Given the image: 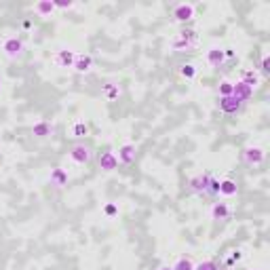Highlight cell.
Segmentation results:
<instances>
[{
  "label": "cell",
  "mask_w": 270,
  "mask_h": 270,
  "mask_svg": "<svg viewBox=\"0 0 270 270\" xmlns=\"http://www.w3.org/2000/svg\"><path fill=\"white\" fill-rule=\"evenodd\" d=\"M196 44H198V34H196V32L194 30H182L177 36L171 38L169 47H171V51H175V53H184V51L194 49Z\"/></svg>",
  "instance_id": "6da1fadb"
},
{
  "label": "cell",
  "mask_w": 270,
  "mask_h": 270,
  "mask_svg": "<svg viewBox=\"0 0 270 270\" xmlns=\"http://www.w3.org/2000/svg\"><path fill=\"white\" fill-rule=\"evenodd\" d=\"M0 51L4 53V57H9V59H17V57L23 55L25 51V44L19 36H13V34H6L0 38Z\"/></svg>",
  "instance_id": "7a4b0ae2"
},
{
  "label": "cell",
  "mask_w": 270,
  "mask_h": 270,
  "mask_svg": "<svg viewBox=\"0 0 270 270\" xmlns=\"http://www.w3.org/2000/svg\"><path fill=\"white\" fill-rule=\"evenodd\" d=\"M211 173H196V175L190 177L188 182V190L194 192V194H207V188H209V182H211Z\"/></svg>",
  "instance_id": "3957f363"
},
{
  "label": "cell",
  "mask_w": 270,
  "mask_h": 270,
  "mask_svg": "<svg viewBox=\"0 0 270 270\" xmlns=\"http://www.w3.org/2000/svg\"><path fill=\"white\" fill-rule=\"evenodd\" d=\"M91 156H93L91 148L85 144H74L72 150H70V160H72L74 165H87L89 160H91Z\"/></svg>",
  "instance_id": "277c9868"
},
{
  "label": "cell",
  "mask_w": 270,
  "mask_h": 270,
  "mask_svg": "<svg viewBox=\"0 0 270 270\" xmlns=\"http://www.w3.org/2000/svg\"><path fill=\"white\" fill-rule=\"evenodd\" d=\"M241 156H243V160H245L247 165H262V163H264V158H266V152L262 150L260 146H245V148H243V152H241Z\"/></svg>",
  "instance_id": "5b68a950"
},
{
  "label": "cell",
  "mask_w": 270,
  "mask_h": 270,
  "mask_svg": "<svg viewBox=\"0 0 270 270\" xmlns=\"http://www.w3.org/2000/svg\"><path fill=\"white\" fill-rule=\"evenodd\" d=\"M76 51L74 49H59L53 55V63L57 68H74V59H76Z\"/></svg>",
  "instance_id": "8992f818"
},
{
  "label": "cell",
  "mask_w": 270,
  "mask_h": 270,
  "mask_svg": "<svg viewBox=\"0 0 270 270\" xmlns=\"http://www.w3.org/2000/svg\"><path fill=\"white\" fill-rule=\"evenodd\" d=\"M194 4H190V2H182V4H177L175 9H173V21H177V23H186V21H190V19H194Z\"/></svg>",
  "instance_id": "52a82bcc"
},
{
  "label": "cell",
  "mask_w": 270,
  "mask_h": 270,
  "mask_svg": "<svg viewBox=\"0 0 270 270\" xmlns=\"http://www.w3.org/2000/svg\"><path fill=\"white\" fill-rule=\"evenodd\" d=\"M220 110L224 114H239L243 110V101H239L234 95H226V97H220Z\"/></svg>",
  "instance_id": "ba28073f"
},
{
  "label": "cell",
  "mask_w": 270,
  "mask_h": 270,
  "mask_svg": "<svg viewBox=\"0 0 270 270\" xmlns=\"http://www.w3.org/2000/svg\"><path fill=\"white\" fill-rule=\"evenodd\" d=\"M97 163H99V169L101 171H114L118 167V158H116V154H114L112 150H106V152H101L99 154V158H97Z\"/></svg>",
  "instance_id": "9c48e42d"
},
{
  "label": "cell",
  "mask_w": 270,
  "mask_h": 270,
  "mask_svg": "<svg viewBox=\"0 0 270 270\" xmlns=\"http://www.w3.org/2000/svg\"><path fill=\"white\" fill-rule=\"evenodd\" d=\"M232 95L239 101L245 104V101H249V99L253 97V89L249 87V85H245L243 80H236V82H232Z\"/></svg>",
  "instance_id": "30bf717a"
},
{
  "label": "cell",
  "mask_w": 270,
  "mask_h": 270,
  "mask_svg": "<svg viewBox=\"0 0 270 270\" xmlns=\"http://www.w3.org/2000/svg\"><path fill=\"white\" fill-rule=\"evenodd\" d=\"M205 61H207L211 68H220L222 63L226 61V53H224V49H220V47H211L207 53H205Z\"/></svg>",
  "instance_id": "8fae6325"
},
{
  "label": "cell",
  "mask_w": 270,
  "mask_h": 270,
  "mask_svg": "<svg viewBox=\"0 0 270 270\" xmlns=\"http://www.w3.org/2000/svg\"><path fill=\"white\" fill-rule=\"evenodd\" d=\"M230 215H232V209H230L226 203H213V205H211V209H209V217H211V220H215V222L228 220Z\"/></svg>",
  "instance_id": "7c38bea8"
},
{
  "label": "cell",
  "mask_w": 270,
  "mask_h": 270,
  "mask_svg": "<svg viewBox=\"0 0 270 270\" xmlns=\"http://www.w3.org/2000/svg\"><path fill=\"white\" fill-rule=\"evenodd\" d=\"M55 133V127L49 123V120H38V123L32 127V135L38 139H44V137H51Z\"/></svg>",
  "instance_id": "4fadbf2b"
},
{
  "label": "cell",
  "mask_w": 270,
  "mask_h": 270,
  "mask_svg": "<svg viewBox=\"0 0 270 270\" xmlns=\"http://www.w3.org/2000/svg\"><path fill=\"white\" fill-rule=\"evenodd\" d=\"M68 171L66 169H61V167H55V169H51V175H49V182L51 186H55V188H63V186L68 184Z\"/></svg>",
  "instance_id": "5bb4252c"
},
{
  "label": "cell",
  "mask_w": 270,
  "mask_h": 270,
  "mask_svg": "<svg viewBox=\"0 0 270 270\" xmlns=\"http://www.w3.org/2000/svg\"><path fill=\"white\" fill-rule=\"evenodd\" d=\"M135 156H137V150H135V146L133 144H125V146H120V150L116 154V158H118V163H123V165H131Z\"/></svg>",
  "instance_id": "9a60e30c"
},
{
  "label": "cell",
  "mask_w": 270,
  "mask_h": 270,
  "mask_svg": "<svg viewBox=\"0 0 270 270\" xmlns=\"http://www.w3.org/2000/svg\"><path fill=\"white\" fill-rule=\"evenodd\" d=\"M93 68V57L91 55H76L74 59V70L78 74H87Z\"/></svg>",
  "instance_id": "2e32d148"
},
{
  "label": "cell",
  "mask_w": 270,
  "mask_h": 270,
  "mask_svg": "<svg viewBox=\"0 0 270 270\" xmlns=\"http://www.w3.org/2000/svg\"><path fill=\"white\" fill-rule=\"evenodd\" d=\"M236 192H239V186H236V182H232V179H220V190H217V194L220 196H236Z\"/></svg>",
  "instance_id": "e0dca14e"
},
{
  "label": "cell",
  "mask_w": 270,
  "mask_h": 270,
  "mask_svg": "<svg viewBox=\"0 0 270 270\" xmlns=\"http://www.w3.org/2000/svg\"><path fill=\"white\" fill-rule=\"evenodd\" d=\"M53 11H55L53 0H40V2L34 4V13H36V15H40V17H49Z\"/></svg>",
  "instance_id": "ac0fdd59"
},
{
  "label": "cell",
  "mask_w": 270,
  "mask_h": 270,
  "mask_svg": "<svg viewBox=\"0 0 270 270\" xmlns=\"http://www.w3.org/2000/svg\"><path fill=\"white\" fill-rule=\"evenodd\" d=\"M241 80L245 82V85H249L251 89H255L260 85V74L255 72V70H243L241 72Z\"/></svg>",
  "instance_id": "d6986e66"
},
{
  "label": "cell",
  "mask_w": 270,
  "mask_h": 270,
  "mask_svg": "<svg viewBox=\"0 0 270 270\" xmlns=\"http://www.w3.org/2000/svg\"><path fill=\"white\" fill-rule=\"evenodd\" d=\"M118 95H120V87H118V85H114V82H108V85L104 87V97H106L108 101L118 99Z\"/></svg>",
  "instance_id": "ffe728a7"
},
{
  "label": "cell",
  "mask_w": 270,
  "mask_h": 270,
  "mask_svg": "<svg viewBox=\"0 0 270 270\" xmlns=\"http://www.w3.org/2000/svg\"><path fill=\"white\" fill-rule=\"evenodd\" d=\"M179 74H182L186 80H192L196 76V66L194 63H182V66H179Z\"/></svg>",
  "instance_id": "44dd1931"
},
{
  "label": "cell",
  "mask_w": 270,
  "mask_h": 270,
  "mask_svg": "<svg viewBox=\"0 0 270 270\" xmlns=\"http://www.w3.org/2000/svg\"><path fill=\"white\" fill-rule=\"evenodd\" d=\"M72 135H74V137H85V135H89V125L82 123V120L74 123L72 125Z\"/></svg>",
  "instance_id": "7402d4cb"
},
{
  "label": "cell",
  "mask_w": 270,
  "mask_h": 270,
  "mask_svg": "<svg viewBox=\"0 0 270 270\" xmlns=\"http://www.w3.org/2000/svg\"><path fill=\"white\" fill-rule=\"evenodd\" d=\"M171 268L173 270H194V262H192L190 258H179Z\"/></svg>",
  "instance_id": "603a6c76"
},
{
  "label": "cell",
  "mask_w": 270,
  "mask_h": 270,
  "mask_svg": "<svg viewBox=\"0 0 270 270\" xmlns=\"http://www.w3.org/2000/svg\"><path fill=\"white\" fill-rule=\"evenodd\" d=\"M217 93H220V97L232 95V82H230V80H222L220 85H217Z\"/></svg>",
  "instance_id": "cb8c5ba5"
},
{
  "label": "cell",
  "mask_w": 270,
  "mask_h": 270,
  "mask_svg": "<svg viewBox=\"0 0 270 270\" xmlns=\"http://www.w3.org/2000/svg\"><path fill=\"white\" fill-rule=\"evenodd\" d=\"M194 270H220V266H217L213 260H203V262H198V264H194Z\"/></svg>",
  "instance_id": "d4e9b609"
},
{
  "label": "cell",
  "mask_w": 270,
  "mask_h": 270,
  "mask_svg": "<svg viewBox=\"0 0 270 270\" xmlns=\"http://www.w3.org/2000/svg\"><path fill=\"white\" fill-rule=\"evenodd\" d=\"M241 258H243V255H241L239 249H236V251H230V255L226 258V264L232 266V264H236V262H241Z\"/></svg>",
  "instance_id": "484cf974"
},
{
  "label": "cell",
  "mask_w": 270,
  "mask_h": 270,
  "mask_svg": "<svg viewBox=\"0 0 270 270\" xmlns=\"http://www.w3.org/2000/svg\"><path fill=\"white\" fill-rule=\"evenodd\" d=\"M53 4H55V9H63V11L72 9V6H74L72 0H53Z\"/></svg>",
  "instance_id": "4316f807"
},
{
  "label": "cell",
  "mask_w": 270,
  "mask_h": 270,
  "mask_svg": "<svg viewBox=\"0 0 270 270\" xmlns=\"http://www.w3.org/2000/svg\"><path fill=\"white\" fill-rule=\"evenodd\" d=\"M217 190H220V179L211 177V182H209V188H207V194H217Z\"/></svg>",
  "instance_id": "83f0119b"
},
{
  "label": "cell",
  "mask_w": 270,
  "mask_h": 270,
  "mask_svg": "<svg viewBox=\"0 0 270 270\" xmlns=\"http://www.w3.org/2000/svg\"><path fill=\"white\" fill-rule=\"evenodd\" d=\"M104 213L112 217V215H116V213H118V207H116V205H114V203H108L106 207H104Z\"/></svg>",
  "instance_id": "f1b7e54d"
},
{
  "label": "cell",
  "mask_w": 270,
  "mask_h": 270,
  "mask_svg": "<svg viewBox=\"0 0 270 270\" xmlns=\"http://www.w3.org/2000/svg\"><path fill=\"white\" fill-rule=\"evenodd\" d=\"M260 70H262V72H264V74H268V72H270V57H268V55H264V57H262Z\"/></svg>",
  "instance_id": "f546056e"
},
{
  "label": "cell",
  "mask_w": 270,
  "mask_h": 270,
  "mask_svg": "<svg viewBox=\"0 0 270 270\" xmlns=\"http://www.w3.org/2000/svg\"><path fill=\"white\" fill-rule=\"evenodd\" d=\"M156 270H173V268H171V266H167V264H165V266H158Z\"/></svg>",
  "instance_id": "4dcf8cb0"
},
{
  "label": "cell",
  "mask_w": 270,
  "mask_h": 270,
  "mask_svg": "<svg viewBox=\"0 0 270 270\" xmlns=\"http://www.w3.org/2000/svg\"><path fill=\"white\" fill-rule=\"evenodd\" d=\"M0 89H2V78H0Z\"/></svg>",
  "instance_id": "1f68e13d"
},
{
  "label": "cell",
  "mask_w": 270,
  "mask_h": 270,
  "mask_svg": "<svg viewBox=\"0 0 270 270\" xmlns=\"http://www.w3.org/2000/svg\"><path fill=\"white\" fill-rule=\"evenodd\" d=\"M224 270H228V268H224Z\"/></svg>",
  "instance_id": "d6a6232c"
}]
</instances>
